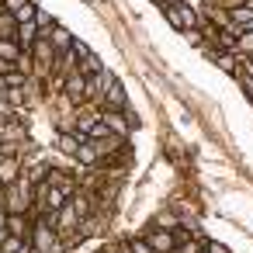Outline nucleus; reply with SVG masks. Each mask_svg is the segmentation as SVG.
I'll list each match as a JSON object with an SVG mask.
<instances>
[{
  "instance_id": "1",
  "label": "nucleus",
  "mask_w": 253,
  "mask_h": 253,
  "mask_svg": "<svg viewBox=\"0 0 253 253\" xmlns=\"http://www.w3.org/2000/svg\"><path fill=\"white\" fill-rule=\"evenodd\" d=\"M32 205H35V184L28 177H21L11 187H0V208L7 215H28Z\"/></svg>"
},
{
  "instance_id": "2",
  "label": "nucleus",
  "mask_w": 253,
  "mask_h": 253,
  "mask_svg": "<svg viewBox=\"0 0 253 253\" xmlns=\"http://www.w3.org/2000/svg\"><path fill=\"white\" fill-rule=\"evenodd\" d=\"M32 250L35 253H63V239H59L56 222L49 215L35 218V225H32Z\"/></svg>"
},
{
  "instance_id": "3",
  "label": "nucleus",
  "mask_w": 253,
  "mask_h": 253,
  "mask_svg": "<svg viewBox=\"0 0 253 253\" xmlns=\"http://www.w3.org/2000/svg\"><path fill=\"white\" fill-rule=\"evenodd\" d=\"M163 14L167 21L177 28V32H198L201 28V18H198V7L194 4H163Z\"/></svg>"
},
{
  "instance_id": "4",
  "label": "nucleus",
  "mask_w": 253,
  "mask_h": 253,
  "mask_svg": "<svg viewBox=\"0 0 253 253\" xmlns=\"http://www.w3.org/2000/svg\"><path fill=\"white\" fill-rule=\"evenodd\" d=\"M56 232H59V239L66 243V239H77L80 236V225H84V215H80V208H77V201L70 198L66 201V208L63 211H56Z\"/></svg>"
},
{
  "instance_id": "5",
  "label": "nucleus",
  "mask_w": 253,
  "mask_h": 253,
  "mask_svg": "<svg viewBox=\"0 0 253 253\" xmlns=\"http://www.w3.org/2000/svg\"><path fill=\"white\" fill-rule=\"evenodd\" d=\"M63 94H66V101H70L73 108H84V104H90V80H87L80 70H73V73L66 77V84H63Z\"/></svg>"
},
{
  "instance_id": "6",
  "label": "nucleus",
  "mask_w": 253,
  "mask_h": 253,
  "mask_svg": "<svg viewBox=\"0 0 253 253\" xmlns=\"http://www.w3.org/2000/svg\"><path fill=\"white\" fill-rule=\"evenodd\" d=\"M146 239H149V246H153L156 253H177V232H173L170 225H153V229L146 232Z\"/></svg>"
},
{
  "instance_id": "7",
  "label": "nucleus",
  "mask_w": 253,
  "mask_h": 253,
  "mask_svg": "<svg viewBox=\"0 0 253 253\" xmlns=\"http://www.w3.org/2000/svg\"><path fill=\"white\" fill-rule=\"evenodd\" d=\"M101 104H104L108 111H128V94H125V87H122L115 77H108V87H104V94H101Z\"/></svg>"
},
{
  "instance_id": "8",
  "label": "nucleus",
  "mask_w": 253,
  "mask_h": 253,
  "mask_svg": "<svg viewBox=\"0 0 253 253\" xmlns=\"http://www.w3.org/2000/svg\"><path fill=\"white\" fill-rule=\"evenodd\" d=\"M101 118H104V108H94V104L77 108V135H84V139H87V132H90Z\"/></svg>"
},
{
  "instance_id": "9",
  "label": "nucleus",
  "mask_w": 253,
  "mask_h": 253,
  "mask_svg": "<svg viewBox=\"0 0 253 253\" xmlns=\"http://www.w3.org/2000/svg\"><path fill=\"white\" fill-rule=\"evenodd\" d=\"M104 125H108L118 139H125L128 128H132V118H128V111H108V108H104Z\"/></svg>"
},
{
  "instance_id": "10",
  "label": "nucleus",
  "mask_w": 253,
  "mask_h": 253,
  "mask_svg": "<svg viewBox=\"0 0 253 253\" xmlns=\"http://www.w3.org/2000/svg\"><path fill=\"white\" fill-rule=\"evenodd\" d=\"M4 7L18 21H35V11H39V4H32V0H4Z\"/></svg>"
},
{
  "instance_id": "11",
  "label": "nucleus",
  "mask_w": 253,
  "mask_h": 253,
  "mask_svg": "<svg viewBox=\"0 0 253 253\" xmlns=\"http://www.w3.org/2000/svg\"><path fill=\"white\" fill-rule=\"evenodd\" d=\"M39 39H42V32H39V25H35V21H21V28H18V45H21L25 52H32Z\"/></svg>"
},
{
  "instance_id": "12",
  "label": "nucleus",
  "mask_w": 253,
  "mask_h": 253,
  "mask_svg": "<svg viewBox=\"0 0 253 253\" xmlns=\"http://www.w3.org/2000/svg\"><path fill=\"white\" fill-rule=\"evenodd\" d=\"M21 180V163L14 156H4V163H0V187H11Z\"/></svg>"
},
{
  "instance_id": "13",
  "label": "nucleus",
  "mask_w": 253,
  "mask_h": 253,
  "mask_svg": "<svg viewBox=\"0 0 253 253\" xmlns=\"http://www.w3.org/2000/svg\"><path fill=\"white\" fill-rule=\"evenodd\" d=\"M32 218L28 215H7V232L11 236H21V239H32Z\"/></svg>"
},
{
  "instance_id": "14",
  "label": "nucleus",
  "mask_w": 253,
  "mask_h": 253,
  "mask_svg": "<svg viewBox=\"0 0 253 253\" xmlns=\"http://www.w3.org/2000/svg\"><path fill=\"white\" fill-rule=\"evenodd\" d=\"M49 42H52V49L63 56V52H70V49H73V42H77V39H73V35H70L63 25H56V32L49 35Z\"/></svg>"
},
{
  "instance_id": "15",
  "label": "nucleus",
  "mask_w": 253,
  "mask_h": 253,
  "mask_svg": "<svg viewBox=\"0 0 253 253\" xmlns=\"http://www.w3.org/2000/svg\"><path fill=\"white\" fill-rule=\"evenodd\" d=\"M21 56H25V49L18 45V39H0V59H4V63H14L18 66Z\"/></svg>"
},
{
  "instance_id": "16",
  "label": "nucleus",
  "mask_w": 253,
  "mask_h": 253,
  "mask_svg": "<svg viewBox=\"0 0 253 253\" xmlns=\"http://www.w3.org/2000/svg\"><path fill=\"white\" fill-rule=\"evenodd\" d=\"M18 28H21V21L4 7L0 11V39H18Z\"/></svg>"
},
{
  "instance_id": "17",
  "label": "nucleus",
  "mask_w": 253,
  "mask_h": 253,
  "mask_svg": "<svg viewBox=\"0 0 253 253\" xmlns=\"http://www.w3.org/2000/svg\"><path fill=\"white\" fill-rule=\"evenodd\" d=\"M84 142H87V139H84V135H77V132H63V135H59V149H63V153H70V156H77Z\"/></svg>"
},
{
  "instance_id": "18",
  "label": "nucleus",
  "mask_w": 253,
  "mask_h": 253,
  "mask_svg": "<svg viewBox=\"0 0 253 253\" xmlns=\"http://www.w3.org/2000/svg\"><path fill=\"white\" fill-rule=\"evenodd\" d=\"M77 70H80L84 77H101V73H108V70H104V63H101L94 52H90L87 59H80V66H77Z\"/></svg>"
},
{
  "instance_id": "19",
  "label": "nucleus",
  "mask_w": 253,
  "mask_h": 253,
  "mask_svg": "<svg viewBox=\"0 0 253 253\" xmlns=\"http://www.w3.org/2000/svg\"><path fill=\"white\" fill-rule=\"evenodd\" d=\"M97 160H101V153H97V146L87 139V142L80 146V153H77V163H84V167H94Z\"/></svg>"
},
{
  "instance_id": "20",
  "label": "nucleus",
  "mask_w": 253,
  "mask_h": 253,
  "mask_svg": "<svg viewBox=\"0 0 253 253\" xmlns=\"http://www.w3.org/2000/svg\"><path fill=\"white\" fill-rule=\"evenodd\" d=\"M35 25H39V32H42V39H49V35L56 32V21H52V14H49V11H42V7L35 11Z\"/></svg>"
},
{
  "instance_id": "21",
  "label": "nucleus",
  "mask_w": 253,
  "mask_h": 253,
  "mask_svg": "<svg viewBox=\"0 0 253 253\" xmlns=\"http://www.w3.org/2000/svg\"><path fill=\"white\" fill-rule=\"evenodd\" d=\"M236 56H239V59H250V56H253V32H239V39H236Z\"/></svg>"
},
{
  "instance_id": "22",
  "label": "nucleus",
  "mask_w": 253,
  "mask_h": 253,
  "mask_svg": "<svg viewBox=\"0 0 253 253\" xmlns=\"http://www.w3.org/2000/svg\"><path fill=\"white\" fill-rule=\"evenodd\" d=\"M7 104H11V108L28 104V87H7Z\"/></svg>"
},
{
  "instance_id": "23",
  "label": "nucleus",
  "mask_w": 253,
  "mask_h": 253,
  "mask_svg": "<svg viewBox=\"0 0 253 253\" xmlns=\"http://www.w3.org/2000/svg\"><path fill=\"white\" fill-rule=\"evenodd\" d=\"M125 246H128L132 253H156V250L149 246V239H146V236H135V239H128Z\"/></svg>"
},
{
  "instance_id": "24",
  "label": "nucleus",
  "mask_w": 253,
  "mask_h": 253,
  "mask_svg": "<svg viewBox=\"0 0 253 253\" xmlns=\"http://www.w3.org/2000/svg\"><path fill=\"white\" fill-rule=\"evenodd\" d=\"M108 135H115V132H111V128L104 125V118H101V122H97V125H94L90 132H87V139H108Z\"/></svg>"
},
{
  "instance_id": "25",
  "label": "nucleus",
  "mask_w": 253,
  "mask_h": 253,
  "mask_svg": "<svg viewBox=\"0 0 253 253\" xmlns=\"http://www.w3.org/2000/svg\"><path fill=\"white\" fill-rule=\"evenodd\" d=\"M236 80H239V84H243V90H246V94H250V97H253V73H250V70H243V66H239V77H236Z\"/></svg>"
},
{
  "instance_id": "26",
  "label": "nucleus",
  "mask_w": 253,
  "mask_h": 253,
  "mask_svg": "<svg viewBox=\"0 0 253 253\" xmlns=\"http://www.w3.org/2000/svg\"><path fill=\"white\" fill-rule=\"evenodd\" d=\"M243 4H250V0H215V7H222V11H236Z\"/></svg>"
},
{
  "instance_id": "27",
  "label": "nucleus",
  "mask_w": 253,
  "mask_h": 253,
  "mask_svg": "<svg viewBox=\"0 0 253 253\" xmlns=\"http://www.w3.org/2000/svg\"><path fill=\"white\" fill-rule=\"evenodd\" d=\"M208 253H229V246H222L218 239H208Z\"/></svg>"
},
{
  "instance_id": "28",
  "label": "nucleus",
  "mask_w": 253,
  "mask_h": 253,
  "mask_svg": "<svg viewBox=\"0 0 253 253\" xmlns=\"http://www.w3.org/2000/svg\"><path fill=\"white\" fill-rule=\"evenodd\" d=\"M0 232H7V211L0 208Z\"/></svg>"
},
{
  "instance_id": "29",
  "label": "nucleus",
  "mask_w": 253,
  "mask_h": 253,
  "mask_svg": "<svg viewBox=\"0 0 253 253\" xmlns=\"http://www.w3.org/2000/svg\"><path fill=\"white\" fill-rule=\"evenodd\" d=\"M156 4L163 7V4H191V0H156Z\"/></svg>"
},
{
  "instance_id": "30",
  "label": "nucleus",
  "mask_w": 253,
  "mask_h": 253,
  "mask_svg": "<svg viewBox=\"0 0 253 253\" xmlns=\"http://www.w3.org/2000/svg\"><path fill=\"white\" fill-rule=\"evenodd\" d=\"M4 156H7V153H4V149H0V163H4Z\"/></svg>"
},
{
  "instance_id": "31",
  "label": "nucleus",
  "mask_w": 253,
  "mask_h": 253,
  "mask_svg": "<svg viewBox=\"0 0 253 253\" xmlns=\"http://www.w3.org/2000/svg\"><path fill=\"white\" fill-rule=\"evenodd\" d=\"M205 253H208V243H205Z\"/></svg>"
},
{
  "instance_id": "32",
  "label": "nucleus",
  "mask_w": 253,
  "mask_h": 253,
  "mask_svg": "<svg viewBox=\"0 0 253 253\" xmlns=\"http://www.w3.org/2000/svg\"><path fill=\"white\" fill-rule=\"evenodd\" d=\"M250 101H253V97H250Z\"/></svg>"
}]
</instances>
